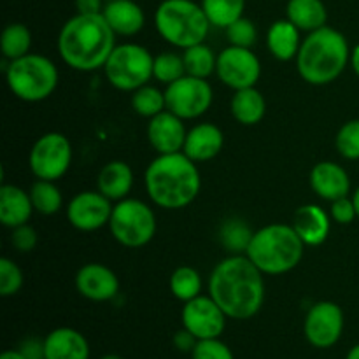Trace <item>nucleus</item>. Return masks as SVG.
<instances>
[{"mask_svg": "<svg viewBox=\"0 0 359 359\" xmlns=\"http://www.w3.org/2000/svg\"><path fill=\"white\" fill-rule=\"evenodd\" d=\"M265 273L245 255H231L214 266L209 294L223 309L226 318H255L265 302Z\"/></svg>", "mask_w": 359, "mask_h": 359, "instance_id": "f257e3e1", "label": "nucleus"}, {"mask_svg": "<svg viewBox=\"0 0 359 359\" xmlns=\"http://www.w3.org/2000/svg\"><path fill=\"white\" fill-rule=\"evenodd\" d=\"M116 48V34L104 14H79L70 18L58 35L63 62L79 72L104 69Z\"/></svg>", "mask_w": 359, "mask_h": 359, "instance_id": "f03ea898", "label": "nucleus"}, {"mask_svg": "<svg viewBox=\"0 0 359 359\" xmlns=\"http://www.w3.org/2000/svg\"><path fill=\"white\" fill-rule=\"evenodd\" d=\"M144 182L154 205L168 210L191 205L202 186L198 167L182 151L158 154L146 168Z\"/></svg>", "mask_w": 359, "mask_h": 359, "instance_id": "7ed1b4c3", "label": "nucleus"}, {"mask_svg": "<svg viewBox=\"0 0 359 359\" xmlns=\"http://www.w3.org/2000/svg\"><path fill=\"white\" fill-rule=\"evenodd\" d=\"M351 62V49L344 34L332 27L311 32L302 41L297 55V69L304 81L325 86L342 76Z\"/></svg>", "mask_w": 359, "mask_h": 359, "instance_id": "20e7f679", "label": "nucleus"}, {"mask_svg": "<svg viewBox=\"0 0 359 359\" xmlns=\"http://www.w3.org/2000/svg\"><path fill=\"white\" fill-rule=\"evenodd\" d=\"M305 244L293 224H266L255 231L245 256L266 276H280L297 269Z\"/></svg>", "mask_w": 359, "mask_h": 359, "instance_id": "39448f33", "label": "nucleus"}, {"mask_svg": "<svg viewBox=\"0 0 359 359\" xmlns=\"http://www.w3.org/2000/svg\"><path fill=\"white\" fill-rule=\"evenodd\" d=\"M156 30L175 48H191L205 42L210 21L205 11L193 0H163L154 14Z\"/></svg>", "mask_w": 359, "mask_h": 359, "instance_id": "423d86ee", "label": "nucleus"}, {"mask_svg": "<svg viewBox=\"0 0 359 359\" xmlns=\"http://www.w3.org/2000/svg\"><path fill=\"white\" fill-rule=\"evenodd\" d=\"M6 79L14 97L25 102H41L51 97L58 86V69L48 56L28 53L9 63Z\"/></svg>", "mask_w": 359, "mask_h": 359, "instance_id": "0eeeda50", "label": "nucleus"}, {"mask_svg": "<svg viewBox=\"0 0 359 359\" xmlns=\"http://www.w3.org/2000/svg\"><path fill=\"white\" fill-rule=\"evenodd\" d=\"M154 56L144 46L128 44L116 46L104 70L109 83L121 91H135L149 84L153 79Z\"/></svg>", "mask_w": 359, "mask_h": 359, "instance_id": "6e6552de", "label": "nucleus"}, {"mask_svg": "<svg viewBox=\"0 0 359 359\" xmlns=\"http://www.w3.org/2000/svg\"><path fill=\"white\" fill-rule=\"evenodd\" d=\"M109 228L119 244L137 249L149 244L156 235V216L147 203L137 198H123L112 209Z\"/></svg>", "mask_w": 359, "mask_h": 359, "instance_id": "1a4fd4ad", "label": "nucleus"}, {"mask_svg": "<svg viewBox=\"0 0 359 359\" xmlns=\"http://www.w3.org/2000/svg\"><path fill=\"white\" fill-rule=\"evenodd\" d=\"M72 163V144L63 133L49 132L35 140L28 165L32 174L44 181H58Z\"/></svg>", "mask_w": 359, "mask_h": 359, "instance_id": "9d476101", "label": "nucleus"}, {"mask_svg": "<svg viewBox=\"0 0 359 359\" xmlns=\"http://www.w3.org/2000/svg\"><path fill=\"white\" fill-rule=\"evenodd\" d=\"M167 111L181 119H196L205 114L214 100L212 86L207 79L186 74L181 79L168 84L165 90Z\"/></svg>", "mask_w": 359, "mask_h": 359, "instance_id": "9b49d317", "label": "nucleus"}, {"mask_svg": "<svg viewBox=\"0 0 359 359\" xmlns=\"http://www.w3.org/2000/svg\"><path fill=\"white\" fill-rule=\"evenodd\" d=\"M216 74L231 90H244L256 86L262 76V63L249 48L228 46L217 55Z\"/></svg>", "mask_w": 359, "mask_h": 359, "instance_id": "f8f14e48", "label": "nucleus"}, {"mask_svg": "<svg viewBox=\"0 0 359 359\" xmlns=\"http://www.w3.org/2000/svg\"><path fill=\"white\" fill-rule=\"evenodd\" d=\"M344 312L335 302H318L309 309L304 321V335L316 349H330L344 333Z\"/></svg>", "mask_w": 359, "mask_h": 359, "instance_id": "ddd939ff", "label": "nucleus"}, {"mask_svg": "<svg viewBox=\"0 0 359 359\" xmlns=\"http://www.w3.org/2000/svg\"><path fill=\"white\" fill-rule=\"evenodd\" d=\"M182 328L191 332L198 340L219 339L226 328V314L210 297H196L182 307Z\"/></svg>", "mask_w": 359, "mask_h": 359, "instance_id": "4468645a", "label": "nucleus"}, {"mask_svg": "<svg viewBox=\"0 0 359 359\" xmlns=\"http://www.w3.org/2000/svg\"><path fill=\"white\" fill-rule=\"evenodd\" d=\"M112 209V200L100 191H81L67 205V217L76 230L95 231L109 224Z\"/></svg>", "mask_w": 359, "mask_h": 359, "instance_id": "2eb2a0df", "label": "nucleus"}, {"mask_svg": "<svg viewBox=\"0 0 359 359\" xmlns=\"http://www.w3.org/2000/svg\"><path fill=\"white\" fill-rule=\"evenodd\" d=\"M182 121L184 119H181L170 111H163L149 119L147 140L158 154L181 153L184 149L188 130Z\"/></svg>", "mask_w": 359, "mask_h": 359, "instance_id": "dca6fc26", "label": "nucleus"}, {"mask_svg": "<svg viewBox=\"0 0 359 359\" xmlns=\"http://www.w3.org/2000/svg\"><path fill=\"white\" fill-rule=\"evenodd\" d=\"M76 290L91 302H109L118 294L119 279L109 266L88 263L76 273Z\"/></svg>", "mask_w": 359, "mask_h": 359, "instance_id": "f3484780", "label": "nucleus"}, {"mask_svg": "<svg viewBox=\"0 0 359 359\" xmlns=\"http://www.w3.org/2000/svg\"><path fill=\"white\" fill-rule=\"evenodd\" d=\"M309 181H311V188L314 189L316 195L323 200L335 202L344 196H349V174L335 161H319L318 165H314L311 175H309Z\"/></svg>", "mask_w": 359, "mask_h": 359, "instance_id": "a211bd4d", "label": "nucleus"}, {"mask_svg": "<svg viewBox=\"0 0 359 359\" xmlns=\"http://www.w3.org/2000/svg\"><path fill=\"white\" fill-rule=\"evenodd\" d=\"M223 146L224 135L219 126L212 123H200L193 126L186 135L182 153L195 163H200V161H209L216 158L223 151Z\"/></svg>", "mask_w": 359, "mask_h": 359, "instance_id": "6ab92c4d", "label": "nucleus"}, {"mask_svg": "<svg viewBox=\"0 0 359 359\" xmlns=\"http://www.w3.org/2000/svg\"><path fill=\"white\" fill-rule=\"evenodd\" d=\"M330 216L323 207L316 203L298 207L293 217V228L305 245L309 248H318L325 244L330 235Z\"/></svg>", "mask_w": 359, "mask_h": 359, "instance_id": "aec40b11", "label": "nucleus"}, {"mask_svg": "<svg viewBox=\"0 0 359 359\" xmlns=\"http://www.w3.org/2000/svg\"><path fill=\"white\" fill-rule=\"evenodd\" d=\"M44 359H90V344L74 328H56L44 339Z\"/></svg>", "mask_w": 359, "mask_h": 359, "instance_id": "412c9836", "label": "nucleus"}, {"mask_svg": "<svg viewBox=\"0 0 359 359\" xmlns=\"http://www.w3.org/2000/svg\"><path fill=\"white\" fill-rule=\"evenodd\" d=\"M30 193L14 184L0 186V223L7 228H16L28 223L34 212Z\"/></svg>", "mask_w": 359, "mask_h": 359, "instance_id": "4be33fe9", "label": "nucleus"}, {"mask_svg": "<svg viewBox=\"0 0 359 359\" xmlns=\"http://www.w3.org/2000/svg\"><path fill=\"white\" fill-rule=\"evenodd\" d=\"M104 18L116 35L132 37L144 28L146 16L139 4L133 0H111L102 11Z\"/></svg>", "mask_w": 359, "mask_h": 359, "instance_id": "5701e85b", "label": "nucleus"}, {"mask_svg": "<svg viewBox=\"0 0 359 359\" xmlns=\"http://www.w3.org/2000/svg\"><path fill=\"white\" fill-rule=\"evenodd\" d=\"M98 191L107 196L112 202L126 198L133 186V170L126 161H109L98 172L97 179Z\"/></svg>", "mask_w": 359, "mask_h": 359, "instance_id": "b1692460", "label": "nucleus"}, {"mask_svg": "<svg viewBox=\"0 0 359 359\" xmlns=\"http://www.w3.org/2000/svg\"><path fill=\"white\" fill-rule=\"evenodd\" d=\"M266 46L269 51L272 53L273 58L279 62H290L297 58L300 51V28L290 20H279L270 25L266 32Z\"/></svg>", "mask_w": 359, "mask_h": 359, "instance_id": "393cba45", "label": "nucleus"}, {"mask_svg": "<svg viewBox=\"0 0 359 359\" xmlns=\"http://www.w3.org/2000/svg\"><path fill=\"white\" fill-rule=\"evenodd\" d=\"M230 109L235 121H238L244 126H252L258 125L265 118L266 100L262 95V91L256 90V86L244 88V90L235 91Z\"/></svg>", "mask_w": 359, "mask_h": 359, "instance_id": "a878e982", "label": "nucleus"}, {"mask_svg": "<svg viewBox=\"0 0 359 359\" xmlns=\"http://www.w3.org/2000/svg\"><path fill=\"white\" fill-rule=\"evenodd\" d=\"M286 14L291 23L309 34L326 27V20H328V11L323 0H290Z\"/></svg>", "mask_w": 359, "mask_h": 359, "instance_id": "bb28decb", "label": "nucleus"}, {"mask_svg": "<svg viewBox=\"0 0 359 359\" xmlns=\"http://www.w3.org/2000/svg\"><path fill=\"white\" fill-rule=\"evenodd\" d=\"M182 60H184L186 74L188 76L200 77V79H209L216 72L217 56L214 55V51L205 42L191 46V48H186L184 53H182Z\"/></svg>", "mask_w": 359, "mask_h": 359, "instance_id": "cd10ccee", "label": "nucleus"}, {"mask_svg": "<svg viewBox=\"0 0 359 359\" xmlns=\"http://www.w3.org/2000/svg\"><path fill=\"white\" fill-rule=\"evenodd\" d=\"M30 198L32 205L39 214L44 216H53L58 212L63 205V196L55 181H44V179H37L30 188Z\"/></svg>", "mask_w": 359, "mask_h": 359, "instance_id": "c85d7f7f", "label": "nucleus"}, {"mask_svg": "<svg viewBox=\"0 0 359 359\" xmlns=\"http://www.w3.org/2000/svg\"><path fill=\"white\" fill-rule=\"evenodd\" d=\"M200 6L205 11L210 25L217 28H228L233 21L242 18L245 0H202Z\"/></svg>", "mask_w": 359, "mask_h": 359, "instance_id": "c756f323", "label": "nucleus"}, {"mask_svg": "<svg viewBox=\"0 0 359 359\" xmlns=\"http://www.w3.org/2000/svg\"><path fill=\"white\" fill-rule=\"evenodd\" d=\"M32 46V34L28 27L23 23H11L4 28L2 39H0V48H2V55L7 60H18L21 56L30 53Z\"/></svg>", "mask_w": 359, "mask_h": 359, "instance_id": "7c9ffc66", "label": "nucleus"}, {"mask_svg": "<svg viewBox=\"0 0 359 359\" xmlns=\"http://www.w3.org/2000/svg\"><path fill=\"white\" fill-rule=\"evenodd\" d=\"M168 286H170L172 294H174L177 300L184 302L186 304V302L200 297V291H202V277H200L198 270L196 269L182 265L172 272Z\"/></svg>", "mask_w": 359, "mask_h": 359, "instance_id": "2f4dec72", "label": "nucleus"}, {"mask_svg": "<svg viewBox=\"0 0 359 359\" xmlns=\"http://www.w3.org/2000/svg\"><path fill=\"white\" fill-rule=\"evenodd\" d=\"M132 109L142 118H154L160 112L167 111L165 91H160L151 84L139 88L132 95Z\"/></svg>", "mask_w": 359, "mask_h": 359, "instance_id": "473e14b6", "label": "nucleus"}, {"mask_svg": "<svg viewBox=\"0 0 359 359\" xmlns=\"http://www.w3.org/2000/svg\"><path fill=\"white\" fill-rule=\"evenodd\" d=\"M255 231L249 230L248 224L241 219H228L221 226L219 238L221 244L231 252V255H245Z\"/></svg>", "mask_w": 359, "mask_h": 359, "instance_id": "72a5a7b5", "label": "nucleus"}, {"mask_svg": "<svg viewBox=\"0 0 359 359\" xmlns=\"http://www.w3.org/2000/svg\"><path fill=\"white\" fill-rule=\"evenodd\" d=\"M186 76V67L182 55L177 53H160L154 56V65H153V77L163 84H172L174 81L181 79Z\"/></svg>", "mask_w": 359, "mask_h": 359, "instance_id": "f704fd0d", "label": "nucleus"}, {"mask_svg": "<svg viewBox=\"0 0 359 359\" xmlns=\"http://www.w3.org/2000/svg\"><path fill=\"white\" fill-rule=\"evenodd\" d=\"M335 146L346 160H359V119H351L340 126Z\"/></svg>", "mask_w": 359, "mask_h": 359, "instance_id": "c9c22d12", "label": "nucleus"}, {"mask_svg": "<svg viewBox=\"0 0 359 359\" xmlns=\"http://www.w3.org/2000/svg\"><path fill=\"white\" fill-rule=\"evenodd\" d=\"M226 30V37L230 46H238V48H249L251 49L252 46L256 44L258 41V30H256L255 23L248 18L242 16L241 20L233 21Z\"/></svg>", "mask_w": 359, "mask_h": 359, "instance_id": "e433bc0d", "label": "nucleus"}, {"mask_svg": "<svg viewBox=\"0 0 359 359\" xmlns=\"http://www.w3.org/2000/svg\"><path fill=\"white\" fill-rule=\"evenodd\" d=\"M23 286V272L9 258H0V294L14 297Z\"/></svg>", "mask_w": 359, "mask_h": 359, "instance_id": "4c0bfd02", "label": "nucleus"}, {"mask_svg": "<svg viewBox=\"0 0 359 359\" xmlns=\"http://www.w3.org/2000/svg\"><path fill=\"white\" fill-rule=\"evenodd\" d=\"M191 359H235L230 347L219 339L198 340L191 351Z\"/></svg>", "mask_w": 359, "mask_h": 359, "instance_id": "58836bf2", "label": "nucleus"}, {"mask_svg": "<svg viewBox=\"0 0 359 359\" xmlns=\"http://www.w3.org/2000/svg\"><path fill=\"white\" fill-rule=\"evenodd\" d=\"M11 242H13L14 249H18L20 252H30L34 251L35 245H37L39 237L35 228H32L30 224L25 223L21 226L13 228V235H11Z\"/></svg>", "mask_w": 359, "mask_h": 359, "instance_id": "ea45409f", "label": "nucleus"}, {"mask_svg": "<svg viewBox=\"0 0 359 359\" xmlns=\"http://www.w3.org/2000/svg\"><path fill=\"white\" fill-rule=\"evenodd\" d=\"M330 216L333 221H337L339 224H351L358 217L356 205H354L353 198L349 196H344V198L335 200L332 202V209H330Z\"/></svg>", "mask_w": 359, "mask_h": 359, "instance_id": "a19ab883", "label": "nucleus"}, {"mask_svg": "<svg viewBox=\"0 0 359 359\" xmlns=\"http://www.w3.org/2000/svg\"><path fill=\"white\" fill-rule=\"evenodd\" d=\"M20 351L27 359H44V340L27 339L20 346Z\"/></svg>", "mask_w": 359, "mask_h": 359, "instance_id": "79ce46f5", "label": "nucleus"}, {"mask_svg": "<svg viewBox=\"0 0 359 359\" xmlns=\"http://www.w3.org/2000/svg\"><path fill=\"white\" fill-rule=\"evenodd\" d=\"M196 342H198V339L186 328L179 330L174 335V346L177 347L179 351H182V353H191V351L195 349Z\"/></svg>", "mask_w": 359, "mask_h": 359, "instance_id": "37998d69", "label": "nucleus"}, {"mask_svg": "<svg viewBox=\"0 0 359 359\" xmlns=\"http://www.w3.org/2000/svg\"><path fill=\"white\" fill-rule=\"evenodd\" d=\"M77 13L79 14H100L102 0H76Z\"/></svg>", "mask_w": 359, "mask_h": 359, "instance_id": "c03bdc74", "label": "nucleus"}, {"mask_svg": "<svg viewBox=\"0 0 359 359\" xmlns=\"http://www.w3.org/2000/svg\"><path fill=\"white\" fill-rule=\"evenodd\" d=\"M0 359H27L23 356V353H21L20 349H9V351H4L2 354H0Z\"/></svg>", "mask_w": 359, "mask_h": 359, "instance_id": "a18cd8bd", "label": "nucleus"}, {"mask_svg": "<svg viewBox=\"0 0 359 359\" xmlns=\"http://www.w3.org/2000/svg\"><path fill=\"white\" fill-rule=\"evenodd\" d=\"M351 67L356 72V76H359V44L351 51Z\"/></svg>", "mask_w": 359, "mask_h": 359, "instance_id": "49530a36", "label": "nucleus"}, {"mask_svg": "<svg viewBox=\"0 0 359 359\" xmlns=\"http://www.w3.org/2000/svg\"><path fill=\"white\" fill-rule=\"evenodd\" d=\"M346 359H359V344H356V346H354L353 349H351L349 353H347Z\"/></svg>", "mask_w": 359, "mask_h": 359, "instance_id": "de8ad7c7", "label": "nucleus"}, {"mask_svg": "<svg viewBox=\"0 0 359 359\" xmlns=\"http://www.w3.org/2000/svg\"><path fill=\"white\" fill-rule=\"evenodd\" d=\"M353 202H354V205H356V212H358V217H359V188L353 193Z\"/></svg>", "mask_w": 359, "mask_h": 359, "instance_id": "09e8293b", "label": "nucleus"}, {"mask_svg": "<svg viewBox=\"0 0 359 359\" xmlns=\"http://www.w3.org/2000/svg\"><path fill=\"white\" fill-rule=\"evenodd\" d=\"M100 359H123V358L118 356V354H105V356H102Z\"/></svg>", "mask_w": 359, "mask_h": 359, "instance_id": "8fccbe9b", "label": "nucleus"}]
</instances>
